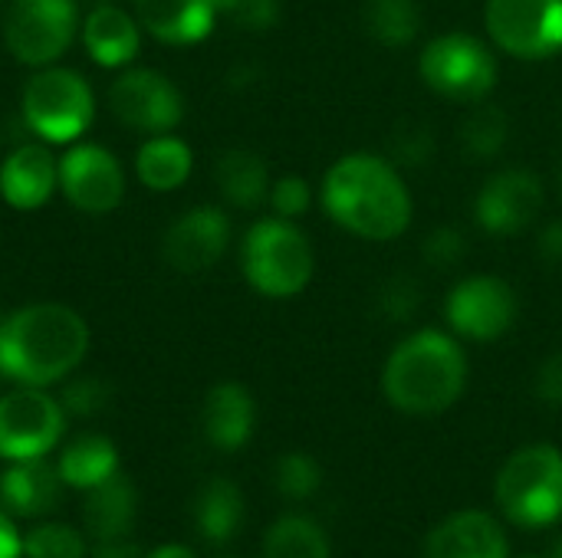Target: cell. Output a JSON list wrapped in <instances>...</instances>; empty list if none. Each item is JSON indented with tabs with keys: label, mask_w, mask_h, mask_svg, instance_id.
<instances>
[{
	"label": "cell",
	"mask_w": 562,
	"mask_h": 558,
	"mask_svg": "<svg viewBox=\"0 0 562 558\" xmlns=\"http://www.w3.org/2000/svg\"><path fill=\"white\" fill-rule=\"evenodd\" d=\"M89 349L79 312L56 303L26 306L0 322V372L26 388L66 378Z\"/></svg>",
	"instance_id": "1"
},
{
	"label": "cell",
	"mask_w": 562,
	"mask_h": 558,
	"mask_svg": "<svg viewBox=\"0 0 562 558\" xmlns=\"http://www.w3.org/2000/svg\"><path fill=\"white\" fill-rule=\"evenodd\" d=\"M323 204L362 240H395L412 220V197L398 171L375 155L339 158L323 181Z\"/></svg>",
	"instance_id": "2"
},
{
	"label": "cell",
	"mask_w": 562,
	"mask_h": 558,
	"mask_svg": "<svg viewBox=\"0 0 562 558\" xmlns=\"http://www.w3.org/2000/svg\"><path fill=\"white\" fill-rule=\"evenodd\" d=\"M468 385V358L464 349L438 332L422 329L408 335L385 362L382 388L392 408L412 418L445 414Z\"/></svg>",
	"instance_id": "3"
},
{
	"label": "cell",
	"mask_w": 562,
	"mask_h": 558,
	"mask_svg": "<svg viewBox=\"0 0 562 558\" xmlns=\"http://www.w3.org/2000/svg\"><path fill=\"white\" fill-rule=\"evenodd\" d=\"M494 500L501 516L520 529H550L562 520V451L533 444L504 460Z\"/></svg>",
	"instance_id": "4"
},
{
	"label": "cell",
	"mask_w": 562,
	"mask_h": 558,
	"mask_svg": "<svg viewBox=\"0 0 562 558\" xmlns=\"http://www.w3.org/2000/svg\"><path fill=\"white\" fill-rule=\"evenodd\" d=\"M244 273L250 286L270 299H290L313 276V247L286 217L260 220L244 240Z\"/></svg>",
	"instance_id": "5"
},
{
	"label": "cell",
	"mask_w": 562,
	"mask_h": 558,
	"mask_svg": "<svg viewBox=\"0 0 562 558\" xmlns=\"http://www.w3.org/2000/svg\"><path fill=\"white\" fill-rule=\"evenodd\" d=\"M92 112H95L92 89L72 69H43L23 89L26 125L53 145L79 138L89 128Z\"/></svg>",
	"instance_id": "6"
},
{
	"label": "cell",
	"mask_w": 562,
	"mask_h": 558,
	"mask_svg": "<svg viewBox=\"0 0 562 558\" xmlns=\"http://www.w3.org/2000/svg\"><path fill=\"white\" fill-rule=\"evenodd\" d=\"M425 82L458 102L484 99L497 82L494 53L471 33H445L435 36L422 53Z\"/></svg>",
	"instance_id": "7"
},
{
	"label": "cell",
	"mask_w": 562,
	"mask_h": 558,
	"mask_svg": "<svg viewBox=\"0 0 562 558\" xmlns=\"http://www.w3.org/2000/svg\"><path fill=\"white\" fill-rule=\"evenodd\" d=\"M487 30L517 59H550L562 53V0H487Z\"/></svg>",
	"instance_id": "8"
},
{
	"label": "cell",
	"mask_w": 562,
	"mask_h": 558,
	"mask_svg": "<svg viewBox=\"0 0 562 558\" xmlns=\"http://www.w3.org/2000/svg\"><path fill=\"white\" fill-rule=\"evenodd\" d=\"M76 33L72 0H13L3 20L10 53L26 66H49Z\"/></svg>",
	"instance_id": "9"
},
{
	"label": "cell",
	"mask_w": 562,
	"mask_h": 558,
	"mask_svg": "<svg viewBox=\"0 0 562 558\" xmlns=\"http://www.w3.org/2000/svg\"><path fill=\"white\" fill-rule=\"evenodd\" d=\"M66 428V411L40 388H20L0 398V457L33 460L46 457Z\"/></svg>",
	"instance_id": "10"
},
{
	"label": "cell",
	"mask_w": 562,
	"mask_h": 558,
	"mask_svg": "<svg viewBox=\"0 0 562 558\" xmlns=\"http://www.w3.org/2000/svg\"><path fill=\"white\" fill-rule=\"evenodd\" d=\"M448 322L464 339L494 342L517 322V293L497 276H471L451 289Z\"/></svg>",
	"instance_id": "11"
},
{
	"label": "cell",
	"mask_w": 562,
	"mask_h": 558,
	"mask_svg": "<svg viewBox=\"0 0 562 558\" xmlns=\"http://www.w3.org/2000/svg\"><path fill=\"white\" fill-rule=\"evenodd\" d=\"M59 187L86 214H109L122 204L125 174L112 151L99 145H76L59 161Z\"/></svg>",
	"instance_id": "12"
},
{
	"label": "cell",
	"mask_w": 562,
	"mask_h": 558,
	"mask_svg": "<svg viewBox=\"0 0 562 558\" xmlns=\"http://www.w3.org/2000/svg\"><path fill=\"white\" fill-rule=\"evenodd\" d=\"M109 102H112V112L125 125L142 128V132H171L184 115L178 89L155 69L122 72L112 82Z\"/></svg>",
	"instance_id": "13"
},
{
	"label": "cell",
	"mask_w": 562,
	"mask_h": 558,
	"mask_svg": "<svg viewBox=\"0 0 562 558\" xmlns=\"http://www.w3.org/2000/svg\"><path fill=\"white\" fill-rule=\"evenodd\" d=\"M540 204H543L540 178L530 174V171L510 168V171L494 174L481 187L474 210H477V220H481L484 230H491L497 237H507V234L527 230L537 220Z\"/></svg>",
	"instance_id": "14"
},
{
	"label": "cell",
	"mask_w": 562,
	"mask_h": 558,
	"mask_svg": "<svg viewBox=\"0 0 562 558\" xmlns=\"http://www.w3.org/2000/svg\"><path fill=\"white\" fill-rule=\"evenodd\" d=\"M231 240V220L217 207H194L165 234V260L178 273H204L211 270Z\"/></svg>",
	"instance_id": "15"
},
{
	"label": "cell",
	"mask_w": 562,
	"mask_h": 558,
	"mask_svg": "<svg viewBox=\"0 0 562 558\" xmlns=\"http://www.w3.org/2000/svg\"><path fill=\"white\" fill-rule=\"evenodd\" d=\"M425 558H510V539L497 516L458 510L428 533Z\"/></svg>",
	"instance_id": "16"
},
{
	"label": "cell",
	"mask_w": 562,
	"mask_h": 558,
	"mask_svg": "<svg viewBox=\"0 0 562 558\" xmlns=\"http://www.w3.org/2000/svg\"><path fill=\"white\" fill-rule=\"evenodd\" d=\"M63 487L66 483L59 470L49 467L46 457L10 460V467L0 474V506L13 520H40L59 506Z\"/></svg>",
	"instance_id": "17"
},
{
	"label": "cell",
	"mask_w": 562,
	"mask_h": 558,
	"mask_svg": "<svg viewBox=\"0 0 562 558\" xmlns=\"http://www.w3.org/2000/svg\"><path fill=\"white\" fill-rule=\"evenodd\" d=\"M59 181V168L53 164L43 145H20L0 164V194L10 207L36 210L49 201Z\"/></svg>",
	"instance_id": "18"
},
{
	"label": "cell",
	"mask_w": 562,
	"mask_h": 558,
	"mask_svg": "<svg viewBox=\"0 0 562 558\" xmlns=\"http://www.w3.org/2000/svg\"><path fill=\"white\" fill-rule=\"evenodd\" d=\"M257 424V405L250 391L237 382H224L211 388L204 401V434L217 451H240L254 437Z\"/></svg>",
	"instance_id": "19"
},
{
	"label": "cell",
	"mask_w": 562,
	"mask_h": 558,
	"mask_svg": "<svg viewBox=\"0 0 562 558\" xmlns=\"http://www.w3.org/2000/svg\"><path fill=\"white\" fill-rule=\"evenodd\" d=\"M135 10L148 33L175 46L201 43L217 20L214 0H135Z\"/></svg>",
	"instance_id": "20"
},
{
	"label": "cell",
	"mask_w": 562,
	"mask_h": 558,
	"mask_svg": "<svg viewBox=\"0 0 562 558\" xmlns=\"http://www.w3.org/2000/svg\"><path fill=\"white\" fill-rule=\"evenodd\" d=\"M82 43L99 66L115 69L135 59L142 36H138V23L122 7L95 3L82 23Z\"/></svg>",
	"instance_id": "21"
},
{
	"label": "cell",
	"mask_w": 562,
	"mask_h": 558,
	"mask_svg": "<svg viewBox=\"0 0 562 558\" xmlns=\"http://www.w3.org/2000/svg\"><path fill=\"white\" fill-rule=\"evenodd\" d=\"M135 513H138V497H135V487L122 474L86 490L82 520H86V533L95 543L125 539L135 526Z\"/></svg>",
	"instance_id": "22"
},
{
	"label": "cell",
	"mask_w": 562,
	"mask_h": 558,
	"mask_svg": "<svg viewBox=\"0 0 562 558\" xmlns=\"http://www.w3.org/2000/svg\"><path fill=\"white\" fill-rule=\"evenodd\" d=\"M194 526L214 546L231 543L240 533V526H244V497H240V487L234 480H227V477L207 480L201 487L198 500H194Z\"/></svg>",
	"instance_id": "23"
},
{
	"label": "cell",
	"mask_w": 562,
	"mask_h": 558,
	"mask_svg": "<svg viewBox=\"0 0 562 558\" xmlns=\"http://www.w3.org/2000/svg\"><path fill=\"white\" fill-rule=\"evenodd\" d=\"M59 477L72 490H92L119 474V451L102 434H79L72 444H66L59 464Z\"/></svg>",
	"instance_id": "24"
},
{
	"label": "cell",
	"mask_w": 562,
	"mask_h": 558,
	"mask_svg": "<svg viewBox=\"0 0 562 558\" xmlns=\"http://www.w3.org/2000/svg\"><path fill=\"white\" fill-rule=\"evenodd\" d=\"M217 187L234 207H244V210L260 207L270 197V178H267L263 158L247 148L224 151L217 161Z\"/></svg>",
	"instance_id": "25"
},
{
	"label": "cell",
	"mask_w": 562,
	"mask_h": 558,
	"mask_svg": "<svg viewBox=\"0 0 562 558\" xmlns=\"http://www.w3.org/2000/svg\"><path fill=\"white\" fill-rule=\"evenodd\" d=\"M191 164H194L191 148L181 138H171V135H158V138L145 141L138 148V158H135L138 178L151 191L181 187L188 181V174H191Z\"/></svg>",
	"instance_id": "26"
},
{
	"label": "cell",
	"mask_w": 562,
	"mask_h": 558,
	"mask_svg": "<svg viewBox=\"0 0 562 558\" xmlns=\"http://www.w3.org/2000/svg\"><path fill=\"white\" fill-rule=\"evenodd\" d=\"M263 558H333V546L316 520L290 513L267 529Z\"/></svg>",
	"instance_id": "27"
},
{
	"label": "cell",
	"mask_w": 562,
	"mask_h": 558,
	"mask_svg": "<svg viewBox=\"0 0 562 558\" xmlns=\"http://www.w3.org/2000/svg\"><path fill=\"white\" fill-rule=\"evenodd\" d=\"M366 30L385 46H405L422 30V10L415 0H366Z\"/></svg>",
	"instance_id": "28"
},
{
	"label": "cell",
	"mask_w": 562,
	"mask_h": 558,
	"mask_svg": "<svg viewBox=\"0 0 562 558\" xmlns=\"http://www.w3.org/2000/svg\"><path fill=\"white\" fill-rule=\"evenodd\" d=\"M507 115L497 105L474 109L461 125V145L471 158H494L507 141Z\"/></svg>",
	"instance_id": "29"
},
{
	"label": "cell",
	"mask_w": 562,
	"mask_h": 558,
	"mask_svg": "<svg viewBox=\"0 0 562 558\" xmlns=\"http://www.w3.org/2000/svg\"><path fill=\"white\" fill-rule=\"evenodd\" d=\"M273 483H277V490H280L286 500L303 503V500H313L316 490L323 487V470H319V464H316L310 454L293 451V454H283V457L277 460Z\"/></svg>",
	"instance_id": "30"
},
{
	"label": "cell",
	"mask_w": 562,
	"mask_h": 558,
	"mask_svg": "<svg viewBox=\"0 0 562 558\" xmlns=\"http://www.w3.org/2000/svg\"><path fill=\"white\" fill-rule=\"evenodd\" d=\"M23 558H86V543L66 523H40L23 536Z\"/></svg>",
	"instance_id": "31"
},
{
	"label": "cell",
	"mask_w": 562,
	"mask_h": 558,
	"mask_svg": "<svg viewBox=\"0 0 562 558\" xmlns=\"http://www.w3.org/2000/svg\"><path fill=\"white\" fill-rule=\"evenodd\" d=\"M217 16H224L227 23L250 30V33H263L277 23L280 16V0H214Z\"/></svg>",
	"instance_id": "32"
},
{
	"label": "cell",
	"mask_w": 562,
	"mask_h": 558,
	"mask_svg": "<svg viewBox=\"0 0 562 558\" xmlns=\"http://www.w3.org/2000/svg\"><path fill=\"white\" fill-rule=\"evenodd\" d=\"M59 405H63L66 414L92 418V414H99L109 405V385L99 382V378H76V382L66 385Z\"/></svg>",
	"instance_id": "33"
},
{
	"label": "cell",
	"mask_w": 562,
	"mask_h": 558,
	"mask_svg": "<svg viewBox=\"0 0 562 558\" xmlns=\"http://www.w3.org/2000/svg\"><path fill=\"white\" fill-rule=\"evenodd\" d=\"M270 204L280 217L293 220L310 207V184L303 178H283L270 187Z\"/></svg>",
	"instance_id": "34"
},
{
	"label": "cell",
	"mask_w": 562,
	"mask_h": 558,
	"mask_svg": "<svg viewBox=\"0 0 562 558\" xmlns=\"http://www.w3.org/2000/svg\"><path fill=\"white\" fill-rule=\"evenodd\" d=\"M461 257H464V237H461V230H454V227H441V230H435V234L425 240V260H428L431 266H438V270L458 263Z\"/></svg>",
	"instance_id": "35"
},
{
	"label": "cell",
	"mask_w": 562,
	"mask_h": 558,
	"mask_svg": "<svg viewBox=\"0 0 562 558\" xmlns=\"http://www.w3.org/2000/svg\"><path fill=\"white\" fill-rule=\"evenodd\" d=\"M418 306V286L412 280H395L385 293H382V309L392 319H408Z\"/></svg>",
	"instance_id": "36"
},
{
	"label": "cell",
	"mask_w": 562,
	"mask_h": 558,
	"mask_svg": "<svg viewBox=\"0 0 562 558\" xmlns=\"http://www.w3.org/2000/svg\"><path fill=\"white\" fill-rule=\"evenodd\" d=\"M537 395L543 405L562 408V352L543 362V368L537 375Z\"/></svg>",
	"instance_id": "37"
},
{
	"label": "cell",
	"mask_w": 562,
	"mask_h": 558,
	"mask_svg": "<svg viewBox=\"0 0 562 558\" xmlns=\"http://www.w3.org/2000/svg\"><path fill=\"white\" fill-rule=\"evenodd\" d=\"M0 558H23V536L13 526V516L0 506Z\"/></svg>",
	"instance_id": "38"
},
{
	"label": "cell",
	"mask_w": 562,
	"mask_h": 558,
	"mask_svg": "<svg viewBox=\"0 0 562 558\" xmlns=\"http://www.w3.org/2000/svg\"><path fill=\"white\" fill-rule=\"evenodd\" d=\"M540 257L550 263V266H562V220L550 224L540 237Z\"/></svg>",
	"instance_id": "39"
},
{
	"label": "cell",
	"mask_w": 562,
	"mask_h": 558,
	"mask_svg": "<svg viewBox=\"0 0 562 558\" xmlns=\"http://www.w3.org/2000/svg\"><path fill=\"white\" fill-rule=\"evenodd\" d=\"M89 558H145L138 553L135 543L128 539H105V543H95Z\"/></svg>",
	"instance_id": "40"
},
{
	"label": "cell",
	"mask_w": 562,
	"mask_h": 558,
	"mask_svg": "<svg viewBox=\"0 0 562 558\" xmlns=\"http://www.w3.org/2000/svg\"><path fill=\"white\" fill-rule=\"evenodd\" d=\"M145 558H194V553H191L188 546H178V543H171V546H161V549L148 553Z\"/></svg>",
	"instance_id": "41"
},
{
	"label": "cell",
	"mask_w": 562,
	"mask_h": 558,
	"mask_svg": "<svg viewBox=\"0 0 562 558\" xmlns=\"http://www.w3.org/2000/svg\"><path fill=\"white\" fill-rule=\"evenodd\" d=\"M543 558H562V536L557 539V543H553V549H550V553H547Z\"/></svg>",
	"instance_id": "42"
},
{
	"label": "cell",
	"mask_w": 562,
	"mask_h": 558,
	"mask_svg": "<svg viewBox=\"0 0 562 558\" xmlns=\"http://www.w3.org/2000/svg\"><path fill=\"white\" fill-rule=\"evenodd\" d=\"M560 187H562V168H560Z\"/></svg>",
	"instance_id": "43"
},
{
	"label": "cell",
	"mask_w": 562,
	"mask_h": 558,
	"mask_svg": "<svg viewBox=\"0 0 562 558\" xmlns=\"http://www.w3.org/2000/svg\"><path fill=\"white\" fill-rule=\"evenodd\" d=\"M0 322H3V316H0Z\"/></svg>",
	"instance_id": "44"
},
{
	"label": "cell",
	"mask_w": 562,
	"mask_h": 558,
	"mask_svg": "<svg viewBox=\"0 0 562 558\" xmlns=\"http://www.w3.org/2000/svg\"><path fill=\"white\" fill-rule=\"evenodd\" d=\"M527 558H537V556H527Z\"/></svg>",
	"instance_id": "45"
}]
</instances>
